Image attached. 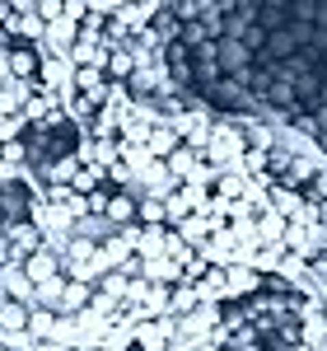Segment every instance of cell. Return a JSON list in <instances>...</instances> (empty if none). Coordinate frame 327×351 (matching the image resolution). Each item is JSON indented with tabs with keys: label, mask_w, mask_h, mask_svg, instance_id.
I'll list each match as a JSON object with an SVG mask.
<instances>
[{
	"label": "cell",
	"mask_w": 327,
	"mask_h": 351,
	"mask_svg": "<svg viewBox=\"0 0 327 351\" xmlns=\"http://www.w3.org/2000/svg\"><path fill=\"white\" fill-rule=\"evenodd\" d=\"M89 300H94V286H84V281H66L52 314H56V319H80L84 309H89Z\"/></svg>",
	"instance_id": "cell-1"
},
{
	"label": "cell",
	"mask_w": 327,
	"mask_h": 351,
	"mask_svg": "<svg viewBox=\"0 0 327 351\" xmlns=\"http://www.w3.org/2000/svg\"><path fill=\"white\" fill-rule=\"evenodd\" d=\"M103 220L117 225V230H131V225H136V197L122 192V188H112L108 192V206H103Z\"/></svg>",
	"instance_id": "cell-2"
},
{
	"label": "cell",
	"mask_w": 327,
	"mask_h": 351,
	"mask_svg": "<svg viewBox=\"0 0 327 351\" xmlns=\"http://www.w3.org/2000/svg\"><path fill=\"white\" fill-rule=\"evenodd\" d=\"M24 276L33 281V286H42V281L61 276V258H56L52 248H38V253H28V258H24Z\"/></svg>",
	"instance_id": "cell-3"
},
{
	"label": "cell",
	"mask_w": 327,
	"mask_h": 351,
	"mask_svg": "<svg viewBox=\"0 0 327 351\" xmlns=\"http://www.w3.org/2000/svg\"><path fill=\"white\" fill-rule=\"evenodd\" d=\"M262 291V276L244 263H234V267H224V300L229 295H257Z\"/></svg>",
	"instance_id": "cell-4"
},
{
	"label": "cell",
	"mask_w": 327,
	"mask_h": 351,
	"mask_svg": "<svg viewBox=\"0 0 327 351\" xmlns=\"http://www.w3.org/2000/svg\"><path fill=\"white\" fill-rule=\"evenodd\" d=\"M196 304H201V291L183 281V286H173V291H168V309H164V314H168V319H183V314H192Z\"/></svg>",
	"instance_id": "cell-5"
},
{
	"label": "cell",
	"mask_w": 327,
	"mask_h": 351,
	"mask_svg": "<svg viewBox=\"0 0 327 351\" xmlns=\"http://www.w3.org/2000/svg\"><path fill=\"white\" fill-rule=\"evenodd\" d=\"M252 230H257V243H280V234H285V220H280L272 206H267L262 216H252Z\"/></svg>",
	"instance_id": "cell-6"
},
{
	"label": "cell",
	"mask_w": 327,
	"mask_h": 351,
	"mask_svg": "<svg viewBox=\"0 0 327 351\" xmlns=\"http://www.w3.org/2000/svg\"><path fill=\"white\" fill-rule=\"evenodd\" d=\"M313 192H318L313 202H327V164L318 169V173H313Z\"/></svg>",
	"instance_id": "cell-7"
}]
</instances>
